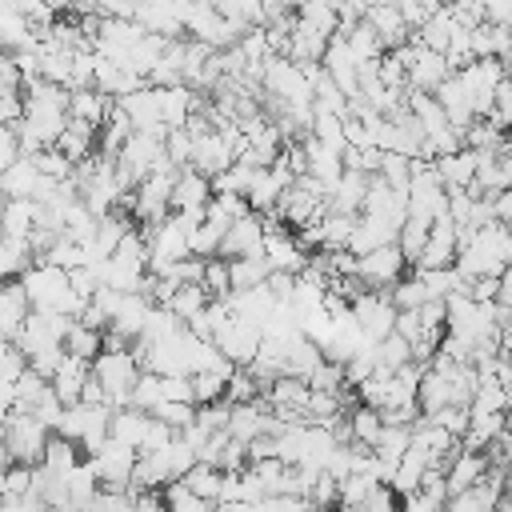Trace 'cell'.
Returning <instances> with one entry per match:
<instances>
[{
  "instance_id": "6",
  "label": "cell",
  "mask_w": 512,
  "mask_h": 512,
  "mask_svg": "<svg viewBox=\"0 0 512 512\" xmlns=\"http://www.w3.org/2000/svg\"><path fill=\"white\" fill-rule=\"evenodd\" d=\"M460 256V228L452 224V216H436L432 220V232H428V248L416 264V272H440V268H452Z\"/></svg>"
},
{
  "instance_id": "20",
  "label": "cell",
  "mask_w": 512,
  "mask_h": 512,
  "mask_svg": "<svg viewBox=\"0 0 512 512\" xmlns=\"http://www.w3.org/2000/svg\"><path fill=\"white\" fill-rule=\"evenodd\" d=\"M88 372H92V364H84V360H64V368L56 372V380H52V392L60 396V404L64 408H72V404H80V392H84V380H88Z\"/></svg>"
},
{
  "instance_id": "16",
  "label": "cell",
  "mask_w": 512,
  "mask_h": 512,
  "mask_svg": "<svg viewBox=\"0 0 512 512\" xmlns=\"http://www.w3.org/2000/svg\"><path fill=\"white\" fill-rule=\"evenodd\" d=\"M40 220V204L36 200H8L4 212H0V236H16V240H28L32 228Z\"/></svg>"
},
{
  "instance_id": "4",
  "label": "cell",
  "mask_w": 512,
  "mask_h": 512,
  "mask_svg": "<svg viewBox=\"0 0 512 512\" xmlns=\"http://www.w3.org/2000/svg\"><path fill=\"white\" fill-rule=\"evenodd\" d=\"M396 316L400 312H396L388 292H368V296H360L352 304V320H356V328L364 332L368 344H380L384 336H392L396 332Z\"/></svg>"
},
{
  "instance_id": "11",
  "label": "cell",
  "mask_w": 512,
  "mask_h": 512,
  "mask_svg": "<svg viewBox=\"0 0 512 512\" xmlns=\"http://www.w3.org/2000/svg\"><path fill=\"white\" fill-rule=\"evenodd\" d=\"M464 32V24L452 16V8H440L420 32H416V40L424 44V48H432V52H440V56H448V48H452V40Z\"/></svg>"
},
{
  "instance_id": "23",
  "label": "cell",
  "mask_w": 512,
  "mask_h": 512,
  "mask_svg": "<svg viewBox=\"0 0 512 512\" xmlns=\"http://www.w3.org/2000/svg\"><path fill=\"white\" fill-rule=\"evenodd\" d=\"M64 352L72 356V360H84V364H92L100 352H104V332H96V328H84L80 320L72 324V332L64 336Z\"/></svg>"
},
{
  "instance_id": "10",
  "label": "cell",
  "mask_w": 512,
  "mask_h": 512,
  "mask_svg": "<svg viewBox=\"0 0 512 512\" xmlns=\"http://www.w3.org/2000/svg\"><path fill=\"white\" fill-rule=\"evenodd\" d=\"M208 200H212V180L184 168L172 188V212H196V208H208Z\"/></svg>"
},
{
  "instance_id": "34",
  "label": "cell",
  "mask_w": 512,
  "mask_h": 512,
  "mask_svg": "<svg viewBox=\"0 0 512 512\" xmlns=\"http://www.w3.org/2000/svg\"><path fill=\"white\" fill-rule=\"evenodd\" d=\"M32 164H36V172H40V176H48V180H56V184L72 180V172H76V168H72L56 148H44L40 156H32Z\"/></svg>"
},
{
  "instance_id": "24",
  "label": "cell",
  "mask_w": 512,
  "mask_h": 512,
  "mask_svg": "<svg viewBox=\"0 0 512 512\" xmlns=\"http://www.w3.org/2000/svg\"><path fill=\"white\" fill-rule=\"evenodd\" d=\"M208 304H212V296H208L200 284H184V288H176V296L168 300V312H172L180 324H192Z\"/></svg>"
},
{
  "instance_id": "22",
  "label": "cell",
  "mask_w": 512,
  "mask_h": 512,
  "mask_svg": "<svg viewBox=\"0 0 512 512\" xmlns=\"http://www.w3.org/2000/svg\"><path fill=\"white\" fill-rule=\"evenodd\" d=\"M412 364V348H408V340L404 336H384L380 344H376V376H396L400 368H408Z\"/></svg>"
},
{
  "instance_id": "26",
  "label": "cell",
  "mask_w": 512,
  "mask_h": 512,
  "mask_svg": "<svg viewBox=\"0 0 512 512\" xmlns=\"http://www.w3.org/2000/svg\"><path fill=\"white\" fill-rule=\"evenodd\" d=\"M500 432H508L504 412H496V416H472V424H468V432H464V448H468V452H484Z\"/></svg>"
},
{
  "instance_id": "13",
  "label": "cell",
  "mask_w": 512,
  "mask_h": 512,
  "mask_svg": "<svg viewBox=\"0 0 512 512\" xmlns=\"http://www.w3.org/2000/svg\"><path fill=\"white\" fill-rule=\"evenodd\" d=\"M488 476V460H484V452H460L456 456V464L448 468V496H460V492H468V488H476L480 480Z\"/></svg>"
},
{
  "instance_id": "17",
  "label": "cell",
  "mask_w": 512,
  "mask_h": 512,
  "mask_svg": "<svg viewBox=\"0 0 512 512\" xmlns=\"http://www.w3.org/2000/svg\"><path fill=\"white\" fill-rule=\"evenodd\" d=\"M228 272H232V292H256V288H264V284H268V276H272V268H268L264 252H260V256L228 260Z\"/></svg>"
},
{
  "instance_id": "2",
  "label": "cell",
  "mask_w": 512,
  "mask_h": 512,
  "mask_svg": "<svg viewBox=\"0 0 512 512\" xmlns=\"http://www.w3.org/2000/svg\"><path fill=\"white\" fill-rule=\"evenodd\" d=\"M20 284H24V292H28L32 312H44V316H56V312H60V300L72 292L68 272H60V268H52V264H32Z\"/></svg>"
},
{
  "instance_id": "12",
  "label": "cell",
  "mask_w": 512,
  "mask_h": 512,
  "mask_svg": "<svg viewBox=\"0 0 512 512\" xmlns=\"http://www.w3.org/2000/svg\"><path fill=\"white\" fill-rule=\"evenodd\" d=\"M148 412H140V408H120V412H112V424H108V436L116 440V444H124V448H132V452H140V444H144V436H148Z\"/></svg>"
},
{
  "instance_id": "25",
  "label": "cell",
  "mask_w": 512,
  "mask_h": 512,
  "mask_svg": "<svg viewBox=\"0 0 512 512\" xmlns=\"http://www.w3.org/2000/svg\"><path fill=\"white\" fill-rule=\"evenodd\" d=\"M192 496H200V500H208V504H220V488H224V472L220 468H212V464H196L184 480H180Z\"/></svg>"
},
{
  "instance_id": "5",
  "label": "cell",
  "mask_w": 512,
  "mask_h": 512,
  "mask_svg": "<svg viewBox=\"0 0 512 512\" xmlns=\"http://www.w3.org/2000/svg\"><path fill=\"white\" fill-rule=\"evenodd\" d=\"M212 344H216V352H220L232 368H248V364L256 360L260 344H264V328H260V324H252V320L232 316V324H228Z\"/></svg>"
},
{
  "instance_id": "28",
  "label": "cell",
  "mask_w": 512,
  "mask_h": 512,
  "mask_svg": "<svg viewBox=\"0 0 512 512\" xmlns=\"http://www.w3.org/2000/svg\"><path fill=\"white\" fill-rule=\"evenodd\" d=\"M388 296H392L396 312H420V308L432 300V296H428V284L420 280V272H416V268H412V276H404Z\"/></svg>"
},
{
  "instance_id": "3",
  "label": "cell",
  "mask_w": 512,
  "mask_h": 512,
  "mask_svg": "<svg viewBox=\"0 0 512 512\" xmlns=\"http://www.w3.org/2000/svg\"><path fill=\"white\" fill-rule=\"evenodd\" d=\"M136 460H140V452H132V448L108 440V444L88 460V468L96 472V484H100L104 492H128V488H132V468H136Z\"/></svg>"
},
{
  "instance_id": "29",
  "label": "cell",
  "mask_w": 512,
  "mask_h": 512,
  "mask_svg": "<svg viewBox=\"0 0 512 512\" xmlns=\"http://www.w3.org/2000/svg\"><path fill=\"white\" fill-rule=\"evenodd\" d=\"M200 288H204L212 300H228V296H232V272H228V260H224V256L204 260V280H200Z\"/></svg>"
},
{
  "instance_id": "33",
  "label": "cell",
  "mask_w": 512,
  "mask_h": 512,
  "mask_svg": "<svg viewBox=\"0 0 512 512\" xmlns=\"http://www.w3.org/2000/svg\"><path fill=\"white\" fill-rule=\"evenodd\" d=\"M160 400H164L160 376H156V372H140V380H136V388H132V408H140V412L152 416V408H156Z\"/></svg>"
},
{
  "instance_id": "35",
  "label": "cell",
  "mask_w": 512,
  "mask_h": 512,
  "mask_svg": "<svg viewBox=\"0 0 512 512\" xmlns=\"http://www.w3.org/2000/svg\"><path fill=\"white\" fill-rule=\"evenodd\" d=\"M24 372H28V356L16 344L0 348V384H16Z\"/></svg>"
},
{
  "instance_id": "38",
  "label": "cell",
  "mask_w": 512,
  "mask_h": 512,
  "mask_svg": "<svg viewBox=\"0 0 512 512\" xmlns=\"http://www.w3.org/2000/svg\"><path fill=\"white\" fill-rule=\"evenodd\" d=\"M4 480H8V496H28V492H32V468L12 464V468L4 472Z\"/></svg>"
},
{
  "instance_id": "19",
  "label": "cell",
  "mask_w": 512,
  "mask_h": 512,
  "mask_svg": "<svg viewBox=\"0 0 512 512\" xmlns=\"http://www.w3.org/2000/svg\"><path fill=\"white\" fill-rule=\"evenodd\" d=\"M428 232H432V220H420V216H408V220L400 224L396 248H400V256H404L408 268L420 264V256H424V248H428Z\"/></svg>"
},
{
  "instance_id": "8",
  "label": "cell",
  "mask_w": 512,
  "mask_h": 512,
  "mask_svg": "<svg viewBox=\"0 0 512 512\" xmlns=\"http://www.w3.org/2000/svg\"><path fill=\"white\" fill-rule=\"evenodd\" d=\"M264 252V220L252 212L244 220H236L228 232H224V244H220V256L224 260H240V256H260Z\"/></svg>"
},
{
  "instance_id": "15",
  "label": "cell",
  "mask_w": 512,
  "mask_h": 512,
  "mask_svg": "<svg viewBox=\"0 0 512 512\" xmlns=\"http://www.w3.org/2000/svg\"><path fill=\"white\" fill-rule=\"evenodd\" d=\"M32 264H36V256H32V244H28V240L0 236V284L24 280V272H28Z\"/></svg>"
},
{
  "instance_id": "39",
  "label": "cell",
  "mask_w": 512,
  "mask_h": 512,
  "mask_svg": "<svg viewBox=\"0 0 512 512\" xmlns=\"http://www.w3.org/2000/svg\"><path fill=\"white\" fill-rule=\"evenodd\" d=\"M496 308L512 316V264H508V268H504V276H500V292H496Z\"/></svg>"
},
{
  "instance_id": "1",
  "label": "cell",
  "mask_w": 512,
  "mask_h": 512,
  "mask_svg": "<svg viewBox=\"0 0 512 512\" xmlns=\"http://www.w3.org/2000/svg\"><path fill=\"white\" fill-rule=\"evenodd\" d=\"M4 440H8L12 464H20V468H40L52 432H48L32 412H12L8 424H4Z\"/></svg>"
},
{
  "instance_id": "7",
  "label": "cell",
  "mask_w": 512,
  "mask_h": 512,
  "mask_svg": "<svg viewBox=\"0 0 512 512\" xmlns=\"http://www.w3.org/2000/svg\"><path fill=\"white\" fill-rule=\"evenodd\" d=\"M404 276H408V264H404V256H400L396 244L360 256V280H364L372 292H392Z\"/></svg>"
},
{
  "instance_id": "27",
  "label": "cell",
  "mask_w": 512,
  "mask_h": 512,
  "mask_svg": "<svg viewBox=\"0 0 512 512\" xmlns=\"http://www.w3.org/2000/svg\"><path fill=\"white\" fill-rule=\"evenodd\" d=\"M296 20L300 24H308V28H316L320 36H336L340 32V16H336V4H324V0H312V4H300L296 8Z\"/></svg>"
},
{
  "instance_id": "18",
  "label": "cell",
  "mask_w": 512,
  "mask_h": 512,
  "mask_svg": "<svg viewBox=\"0 0 512 512\" xmlns=\"http://www.w3.org/2000/svg\"><path fill=\"white\" fill-rule=\"evenodd\" d=\"M80 464H84L80 444H72V440H64V436H52L48 448H44V460H40V468L52 472V476H72Z\"/></svg>"
},
{
  "instance_id": "32",
  "label": "cell",
  "mask_w": 512,
  "mask_h": 512,
  "mask_svg": "<svg viewBox=\"0 0 512 512\" xmlns=\"http://www.w3.org/2000/svg\"><path fill=\"white\" fill-rule=\"evenodd\" d=\"M164 504H168V512H220L216 504H208V500L192 496L180 480H172V484L164 488Z\"/></svg>"
},
{
  "instance_id": "41",
  "label": "cell",
  "mask_w": 512,
  "mask_h": 512,
  "mask_svg": "<svg viewBox=\"0 0 512 512\" xmlns=\"http://www.w3.org/2000/svg\"><path fill=\"white\" fill-rule=\"evenodd\" d=\"M336 512H364V508H360V504H340Z\"/></svg>"
},
{
  "instance_id": "36",
  "label": "cell",
  "mask_w": 512,
  "mask_h": 512,
  "mask_svg": "<svg viewBox=\"0 0 512 512\" xmlns=\"http://www.w3.org/2000/svg\"><path fill=\"white\" fill-rule=\"evenodd\" d=\"M336 488H340V504H364V500H368V492L376 488V480H368V476L352 472V476H344Z\"/></svg>"
},
{
  "instance_id": "37",
  "label": "cell",
  "mask_w": 512,
  "mask_h": 512,
  "mask_svg": "<svg viewBox=\"0 0 512 512\" xmlns=\"http://www.w3.org/2000/svg\"><path fill=\"white\" fill-rule=\"evenodd\" d=\"M360 508H364V512H400V496H396L392 484H376Z\"/></svg>"
},
{
  "instance_id": "14",
  "label": "cell",
  "mask_w": 512,
  "mask_h": 512,
  "mask_svg": "<svg viewBox=\"0 0 512 512\" xmlns=\"http://www.w3.org/2000/svg\"><path fill=\"white\" fill-rule=\"evenodd\" d=\"M40 172H36V164L28 160V156H20L8 172H0V192L8 196V200H32L36 196V188H40Z\"/></svg>"
},
{
  "instance_id": "40",
  "label": "cell",
  "mask_w": 512,
  "mask_h": 512,
  "mask_svg": "<svg viewBox=\"0 0 512 512\" xmlns=\"http://www.w3.org/2000/svg\"><path fill=\"white\" fill-rule=\"evenodd\" d=\"M8 468H12V452H8V440L0 432V472H8Z\"/></svg>"
},
{
  "instance_id": "21",
  "label": "cell",
  "mask_w": 512,
  "mask_h": 512,
  "mask_svg": "<svg viewBox=\"0 0 512 512\" xmlns=\"http://www.w3.org/2000/svg\"><path fill=\"white\" fill-rule=\"evenodd\" d=\"M348 420H352V444L376 452V444H380V436H384V416H380L376 408H368V404H356V408L348 412Z\"/></svg>"
},
{
  "instance_id": "9",
  "label": "cell",
  "mask_w": 512,
  "mask_h": 512,
  "mask_svg": "<svg viewBox=\"0 0 512 512\" xmlns=\"http://www.w3.org/2000/svg\"><path fill=\"white\" fill-rule=\"evenodd\" d=\"M112 96L96 92V88H80V92H68V120H80L88 128H104L108 112H112Z\"/></svg>"
},
{
  "instance_id": "30",
  "label": "cell",
  "mask_w": 512,
  "mask_h": 512,
  "mask_svg": "<svg viewBox=\"0 0 512 512\" xmlns=\"http://www.w3.org/2000/svg\"><path fill=\"white\" fill-rule=\"evenodd\" d=\"M224 388H228V376H220V372H196L192 376V400H196V408L220 404L224 400Z\"/></svg>"
},
{
  "instance_id": "42",
  "label": "cell",
  "mask_w": 512,
  "mask_h": 512,
  "mask_svg": "<svg viewBox=\"0 0 512 512\" xmlns=\"http://www.w3.org/2000/svg\"><path fill=\"white\" fill-rule=\"evenodd\" d=\"M8 496V480H4V472H0V500Z\"/></svg>"
},
{
  "instance_id": "43",
  "label": "cell",
  "mask_w": 512,
  "mask_h": 512,
  "mask_svg": "<svg viewBox=\"0 0 512 512\" xmlns=\"http://www.w3.org/2000/svg\"><path fill=\"white\" fill-rule=\"evenodd\" d=\"M504 420H508V432H512V404H508V412H504Z\"/></svg>"
},
{
  "instance_id": "31",
  "label": "cell",
  "mask_w": 512,
  "mask_h": 512,
  "mask_svg": "<svg viewBox=\"0 0 512 512\" xmlns=\"http://www.w3.org/2000/svg\"><path fill=\"white\" fill-rule=\"evenodd\" d=\"M152 416L160 420V424H168L176 436L188 428V424H196V404H176V400H160L156 408H152Z\"/></svg>"
}]
</instances>
